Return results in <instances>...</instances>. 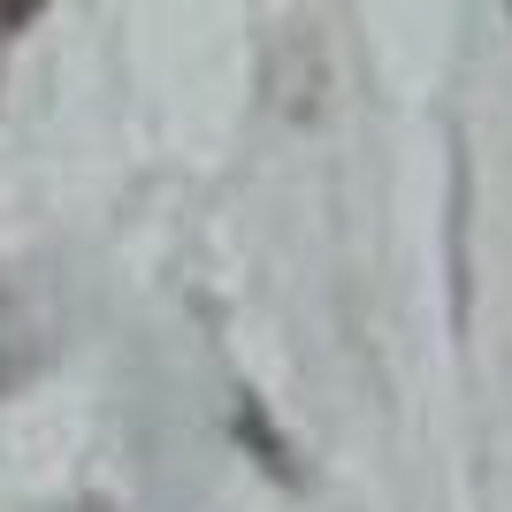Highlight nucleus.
I'll return each instance as SVG.
<instances>
[{"label": "nucleus", "instance_id": "nucleus-1", "mask_svg": "<svg viewBox=\"0 0 512 512\" xmlns=\"http://www.w3.org/2000/svg\"><path fill=\"white\" fill-rule=\"evenodd\" d=\"M230 428H237V444H253V459L276 482H299V459H291V436H283L276 421H268V406H260L253 390H237V406H230Z\"/></svg>", "mask_w": 512, "mask_h": 512}, {"label": "nucleus", "instance_id": "nucleus-2", "mask_svg": "<svg viewBox=\"0 0 512 512\" xmlns=\"http://www.w3.org/2000/svg\"><path fill=\"white\" fill-rule=\"evenodd\" d=\"M46 0H0V31H16V23H31Z\"/></svg>", "mask_w": 512, "mask_h": 512}, {"label": "nucleus", "instance_id": "nucleus-3", "mask_svg": "<svg viewBox=\"0 0 512 512\" xmlns=\"http://www.w3.org/2000/svg\"><path fill=\"white\" fill-rule=\"evenodd\" d=\"M77 512H107V505H100V497H85V505H77Z\"/></svg>", "mask_w": 512, "mask_h": 512}]
</instances>
